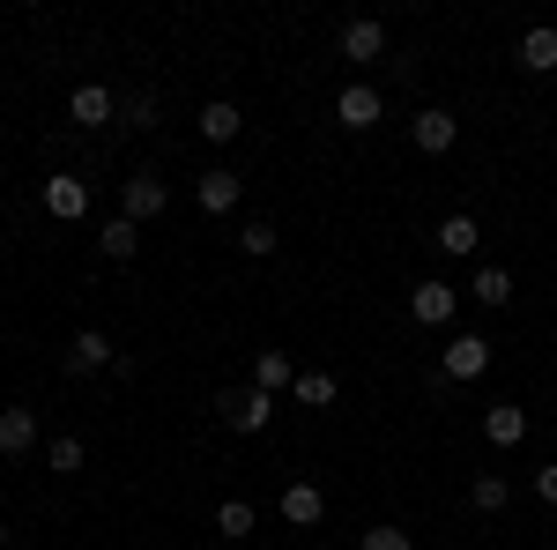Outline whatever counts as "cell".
Instances as JSON below:
<instances>
[{
    "label": "cell",
    "instance_id": "cell-29",
    "mask_svg": "<svg viewBox=\"0 0 557 550\" xmlns=\"http://www.w3.org/2000/svg\"><path fill=\"white\" fill-rule=\"evenodd\" d=\"M0 550H8V521H0Z\"/></svg>",
    "mask_w": 557,
    "mask_h": 550
},
{
    "label": "cell",
    "instance_id": "cell-1",
    "mask_svg": "<svg viewBox=\"0 0 557 550\" xmlns=\"http://www.w3.org/2000/svg\"><path fill=\"white\" fill-rule=\"evenodd\" d=\"M164 209H172V186H164V179L134 171L127 186H120V216H127V223H157Z\"/></svg>",
    "mask_w": 557,
    "mask_h": 550
},
{
    "label": "cell",
    "instance_id": "cell-21",
    "mask_svg": "<svg viewBox=\"0 0 557 550\" xmlns=\"http://www.w3.org/2000/svg\"><path fill=\"white\" fill-rule=\"evenodd\" d=\"M506 499H513V484H506V476H475V484H469V506L475 513H506Z\"/></svg>",
    "mask_w": 557,
    "mask_h": 550
},
{
    "label": "cell",
    "instance_id": "cell-14",
    "mask_svg": "<svg viewBox=\"0 0 557 550\" xmlns=\"http://www.w3.org/2000/svg\"><path fill=\"white\" fill-rule=\"evenodd\" d=\"M290 394H298L305 410H335V402H343V380H335V372H298Z\"/></svg>",
    "mask_w": 557,
    "mask_h": 550
},
{
    "label": "cell",
    "instance_id": "cell-9",
    "mask_svg": "<svg viewBox=\"0 0 557 550\" xmlns=\"http://www.w3.org/2000/svg\"><path fill=\"white\" fill-rule=\"evenodd\" d=\"M520 68H528V75H557V23H535V30L520 38Z\"/></svg>",
    "mask_w": 557,
    "mask_h": 550
},
{
    "label": "cell",
    "instance_id": "cell-22",
    "mask_svg": "<svg viewBox=\"0 0 557 550\" xmlns=\"http://www.w3.org/2000/svg\"><path fill=\"white\" fill-rule=\"evenodd\" d=\"M260 528V513L246 506V499H223V506H215V536H253Z\"/></svg>",
    "mask_w": 557,
    "mask_h": 550
},
{
    "label": "cell",
    "instance_id": "cell-15",
    "mask_svg": "<svg viewBox=\"0 0 557 550\" xmlns=\"http://www.w3.org/2000/svg\"><path fill=\"white\" fill-rule=\"evenodd\" d=\"M320 513H327V499H320V484H290V491H283V521H290V528H312Z\"/></svg>",
    "mask_w": 557,
    "mask_h": 550
},
{
    "label": "cell",
    "instance_id": "cell-19",
    "mask_svg": "<svg viewBox=\"0 0 557 550\" xmlns=\"http://www.w3.org/2000/svg\"><path fill=\"white\" fill-rule=\"evenodd\" d=\"M97 246H104L112 260H134V254H141V223H127V216H112V223L97 231Z\"/></svg>",
    "mask_w": 557,
    "mask_h": 550
},
{
    "label": "cell",
    "instance_id": "cell-23",
    "mask_svg": "<svg viewBox=\"0 0 557 550\" xmlns=\"http://www.w3.org/2000/svg\"><path fill=\"white\" fill-rule=\"evenodd\" d=\"M45 468H52V476H75V468H83V439H75V431H60V439L45 447Z\"/></svg>",
    "mask_w": 557,
    "mask_h": 550
},
{
    "label": "cell",
    "instance_id": "cell-28",
    "mask_svg": "<svg viewBox=\"0 0 557 550\" xmlns=\"http://www.w3.org/2000/svg\"><path fill=\"white\" fill-rule=\"evenodd\" d=\"M127 120H134V127H157V97H149V89H141V97L127 105Z\"/></svg>",
    "mask_w": 557,
    "mask_h": 550
},
{
    "label": "cell",
    "instance_id": "cell-24",
    "mask_svg": "<svg viewBox=\"0 0 557 550\" xmlns=\"http://www.w3.org/2000/svg\"><path fill=\"white\" fill-rule=\"evenodd\" d=\"M475 297H483V305H506V297H513V276H506V268H475Z\"/></svg>",
    "mask_w": 557,
    "mask_h": 550
},
{
    "label": "cell",
    "instance_id": "cell-27",
    "mask_svg": "<svg viewBox=\"0 0 557 550\" xmlns=\"http://www.w3.org/2000/svg\"><path fill=\"white\" fill-rule=\"evenodd\" d=\"M535 499H543V506H557V462L535 468Z\"/></svg>",
    "mask_w": 557,
    "mask_h": 550
},
{
    "label": "cell",
    "instance_id": "cell-12",
    "mask_svg": "<svg viewBox=\"0 0 557 550\" xmlns=\"http://www.w3.org/2000/svg\"><path fill=\"white\" fill-rule=\"evenodd\" d=\"M483 439H491V447H520V439H528V410H513V402L483 410Z\"/></svg>",
    "mask_w": 557,
    "mask_h": 550
},
{
    "label": "cell",
    "instance_id": "cell-6",
    "mask_svg": "<svg viewBox=\"0 0 557 550\" xmlns=\"http://www.w3.org/2000/svg\"><path fill=\"white\" fill-rule=\"evenodd\" d=\"M438 365H446V380H483V365H491V342H483V335H454Z\"/></svg>",
    "mask_w": 557,
    "mask_h": 550
},
{
    "label": "cell",
    "instance_id": "cell-18",
    "mask_svg": "<svg viewBox=\"0 0 557 550\" xmlns=\"http://www.w3.org/2000/svg\"><path fill=\"white\" fill-rule=\"evenodd\" d=\"M67 112H75L83 127H104V120H112V89H104V83H83L75 97H67Z\"/></svg>",
    "mask_w": 557,
    "mask_h": 550
},
{
    "label": "cell",
    "instance_id": "cell-10",
    "mask_svg": "<svg viewBox=\"0 0 557 550\" xmlns=\"http://www.w3.org/2000/svg\"><path fill=\"white\" fill-rule=\"evenodd\" d=\"M238 194H246L238 171H201V209H209V216H231V209H238Z\"/></svg>",
    "mask_w": 557,
    "mask_h": 550
},
{
    "label": "cell",
    "instance_id": "cell-25",
    "mask_svg": "<svg viewBox=\"0 0 557 550\" xmlns=\"http://www.w3.org/2000/svg\"><path fill=\"white\" fill-rule=\"evenodd\" d=\"M238 254L268 260V254H275V223H246V231H238Z\"/></svg>",
    "mask_w": 557,
    "mask_h": 550
},
{
    "label": "cell",
    "instance_id": "cell-5",
    "mask_svg": "<svg viewBox=\"0 0 557 550\" xmlns=\"http://www.w3.org/2000/svg\"><path fill=\"white\" fill-rule=\"evenodd\" d=\"M454 134H461V120H454V112H438V105L409 120V142H417L424 157H446V149H454Z\"/></svg>",
    "mask_w": 557,
    "mask_h": 550
},
{
    "label": "cell",
    "instance_id": "cell-4",
    "mask_svg": "<svg viewBox=\"0 0 557 550\" xmlns=\"http://www.w3.org/2000/svg\"><path fill=\"white\" fill-rule=\"evenodd\" d=\"M454 305H461V297H454V283L424 276V283L409 291V320H424V328H446V320H454Z\"/></svg>",
    "mask_w": 557,
    "mask_h": 550
},
{
    "label": "cell",
    "instance_id": "cell-13",
    "mask_svg": "<svg viewBox=\"0 0 557 550\" xmlns=\"http://www.w3.org/2000/svg\"><path fill=\"white\" fill-rule=\"evenodd\" d=\"M238 127H246V112H238L231 97H209V105H201V134H209V142H238Z\"/></svg>",
    "mask_w": 557,
    "mask_h": 550
},
{
    "label": "cell",
    "instance_id": "cell-16",
    "mask_svg": "<svg viewBox=\"0 0 557 550\" xmlns=\"http://www.w3.org/2000/svg\"><path fill=\"white\" fill-rule=\"evenodd\" d=\"M38 447V417L30 410H0V454H30Z\"/></svg>",
    "mask_w": 557,
    "mask_h": 550
},
{
    "label": "cell",
    "instance_id": "cell-26",
    "mask_svg": "<svg viewBox=\"0 0 557 550\" xmlns=\"http://www.w3.org/2000/svg\"><path fill=\"white\" fill-rule=\"evenodd\" d=\"M364 550H417V543H409L401 528H386V521H380V528H364Z\"/></svg>",
    "mask_w": 557,
    "mask_h": 550
},
{
    "label": "cell",
    "instance_id": "cell-3",
    "mask_svg": "<svg viewBox=\"0 0 557 550\" xmlns=\"http://www.w3.org/2000/svg\"><path fill=\"white\" fill-rule=\"evenodd\" d=\"M45 216L83 223V216H89V179H75V171H52V179H45Z\"/></svg>",
    "mask_w": 557,
    "mask_h": 550
},
{
    "label": "cell",
    "instance_id": "cell-17",
    "mask_svg": "<svg viewBox=\"0 0 557 550\" xmlns=\"http://www.w3.org/2000/svg\"><path fill=\"white\" fill-rule=\"evenodd\" d=\"M475 246H483V231H475V216H446V223H438V254L469 260Z\"/></svg>",
    "mask_w": 557,
    "mask_h": 550
},
{
    "label": "cell",
    "instance_id": "cell-11",
    "mask_svg": "<svg viewBox=\"0 0 557 550\" xmlns=\"http://www.w3.org/2000/svg\"><path fill=\"white\" fill-rule=\"evenodd\" d=\"M104 365H112V335L83 328V335L67 342V372H104Z\"/></svg>",
    "mask_w": 557,
    "mask_h": 550
},
{
    "label": "cell",
    "instance_id": "cell-7",
    "mask_svg": "<svg viewBox=\"0 0 557 550\" xmlns=\"http://www.w3.org/2000/svg\"><path fill=\"white\" fill-rule=\"evenodd\" d=\"M335 120H343L349 134H364V127H380V89L372 83H349L343 97H335Z\"/></svg>",
    "mask_w": 557,
    "mask_h": 550
},
{
    "label": "cell",
    "instance_id": "cell-20",
    "mask_svg": "<svg viewBox=\"0 0 557 550\" xmlns=\"http://www.w3.org/2000/svg\"><path fill=\"white\" fill-rule=\"evenodd\" d=\"M290 380H298V365H290L283 350H260V365H253V387H260V394H275V387H290Z\"/></svg>",
    "mask_w": 557,
    "mask_h": 550
},
{
    "label": "cell",
    "instance_id": "cell-2",
    "mask_svg": "<svg viewBox=\"0 0 557 550\" xmlns=\"http://www.w3.org/2000/svg\"><path fill=\"white\" fill-rule=\"evenodd\" d=\"M215 410L231 417V431H246V439H253V431H268V417H275V394H260V387H231Z\"/></svg>",
    "mask_w": 557,
    "mask_h": 550
},
{
    "label": "cell",
    "instance_id": "cell-8",
    "mask_svg": "<svg viewBox=\"0 0 557 550\" xmlns=\"http://www.w3.org/2000/svg\"><path fill=\"white\" fill-rule=\"evenodd\" d=\"M386 52V23H372V15H357V23H343V60H357V68H372Z\"/></svg>",
    "mask_w": 557,
    "mask_h": 550
}]
</instances>
